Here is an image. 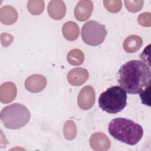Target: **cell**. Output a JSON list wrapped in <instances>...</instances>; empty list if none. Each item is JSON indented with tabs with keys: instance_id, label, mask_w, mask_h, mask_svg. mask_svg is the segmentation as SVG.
Returning a JSON list of instances; mask_svg holds the SVG:
<instances>
[{
	"instance_id": "14",
	"label": "cell",
	"mask_w": 151,
	"mask_h": 151,
	"mask_svg": "<svg viewBox=\"0 0 151 151\" xmlns=\"http://www.w3.org/2000/svg\"><path fill=\"white\" fill-rule=\"evenodd\" d=\"M1 21L6 25H11L14 23L18 17L16 9L11 6L6 5L1 9Z\"/></svg>"
},
{
	"instance_id": "10",
	"label": "cell",
	"mask_w": 151,
	"mask_h": 151,
	"mask_svg": "<svg viewBox=\"0 0 151 151\" xmlns=\"http://www.w3.org/2000/svg\"><path fill=\"white\" fill-rule=\"evenodd\" d=\"M88 78V71L83 68H76L70 70L67 74V80L73 86H79L84 83Z\"/></svg>"
},
{
	"instance_id": "5",
	"label": "cell",
	"mask_w": 151,
	"mask_h": 151,
	"mask_svg": "<svg viewBox=\"0 0 151 151\" xmlns=\"http://www.w3.org/2000/svg\"><path fill=\"white\" fill-rule=\"evenodd\" d=\"M107 34L105 26L96 21L86 22L81 28V38L83 41L91 46L101 44Z\"/></svg>"
},
{
	"instance_id": "22",
	"label": "cell",
	"mask_w": 151,
	"mask_h": 151,
	"mask_svg": "<svg viewBox=\"0 0 151 151\" xmlns=\"http://www.w3.org/2000/svg\"><path fill=\"white\" fill-rule=\"evenodd\" d=\"M150 86L146 88L144 91L140 93V97L142 102L148 106H150Z\"/></svg>"
},
{
	"instance_id": "4",
	"label": "cell",
	"mask_w": 151,
	"mask_h": 151,
	"mask_svg": "<svg viewBox=\"0 0 151 151\" xmlns=\"http://www.w3.org/2000/svg\"><path fill=\"white\" fill-rule=\"evenodd\" d=\"M127 95L120 87L114 86L103 92L98 100L99 106L102 110L110 114L121 111L126 106Z\"/></svg>"
},
{
	"instance_id": "18",
	"label": "cell",
	"mask_w": 151,
	"mask_h": 151,
	"mask_svg": "<svg viewBox=\"0 0 151 151\" xmlns=\"http://www.w3.org/2000/svg\"><path fill=\"white\" fill-rule=\"evenodd\" d=\"M27 4L28 10L32 15H40L43 12L45 7L43 1H29Z\"/></svg>"
},
{
	"instance_id": "20",
	"label": "cell",
	"mask_w": 151,
	"mask_h": 151,
	"mask_svg": "<svg viewBox=\"0 0 151 151\" xmlns=\"http://www.w3.org/2000/svg\"><path fill=\"white\" fill-rule=\"evenodd\" d=\"M125 6L132 12H136L142 8L143 1H124Z\"/></svg>"
},
{
	"instance_id": "2",
	"label": "cell",
	"mask_w": 151,
	"mask_h": 151,
	"mask_svg": "<svg viewBox=\"0 0 151 151\" xmlns=\"http://www.w3.org/2000/svg\"><path fill=\"white\" fill-rule=\"evenodd\" d=\"M108 130L114 139L129 145L137 144L143 134V129L140 124L122 117L113 119L109 124Z\"/></svg>"
},
{
	"instance_id": "12",
	"label": "cell",
	"mask_w": 151,
	"mask_h": 151,
	"mask_svg": "<svg viewBox=\"0 0 151 151\" xmlns=\"http://www.w3.org/2000/svg\"><path fill=\"white\" fill-rule=\"evenodd\" d=\"M17 93V87L13 83L6 82L2 84L0 90L1 102L5 103L11 102L15 98Z\"/></svg>"
},
{
	"instance_id": "1",
	"label": "cell",
	"mask_w": 151,
	"mask_h": 151,
	"mask_svg": "<svg viewBox=\"0 0 151 151\" xmlns=\"http://www.w3.org/2000/svg\"><path fill=\"white\" fill-rule=\"evenodd\" d=\"M116 77L120 87L129 94H140L150 86V70L142 61L132 60L125 63L119 70Z\"/></svg>"
},
{
	"instance_id": "7",
	"label": "cell",
	"mask_w": 151,
	"mask_h": 151,
	"mask_svg": "<svg viewBox=\"0 0 151 151\" xmlns=\"http://www.w3.org/2000/svg\"><path fill=\"white\" fill-rule=\"evenodd\" d=\"M93 10V4L91 1H80L74 9V16L80 21L88 19Z\"/></svg>"
},
{
	"instance_id": "13",
	"label": "cell",
	"mask_w": 151,
	"mask_h": 151,
	"mask_svg": "<svg viewBox=\"0 0 151 151\" xmlns=\"http://www.w3.org/2000/svg\"><path fill=\"white\" fill-rule=\"evenodd\" d=\"M143 44L142 38L136 35H131L127 37L123 42L124 50L129 53L138 51Z\"/></svg>"
},
{
	"instance_id": "11",
	"label": "cell",
	"mask_w": 151,
	"mask_h": 151,
	"mask_svg": "<svg viewBox=\"0 0 151 151\" xmlns=\"http://www.w3.org/2000/svg\"><path fill=\"white\" fill-rule=\"evenodd\" d=\"M47 11L52 19L60 20L65 16L66 6L63 1H51L48 4Z\"/></svg>"
},
{
	"instance_id": "19",
	"label": "cell",
	"mask_w": 151,
	"mask_h": 151,
	"mask_svg": "<svg viewBox=\"0 0 151 151\" xmlns=\"http://www.w3.org/2000/svg\"><path fill=\"white\" fill-rule=\"evenodd\" d=\"M103 4L107 11L116 13L120 11L122 6L121 1H103Z\"/></svg>"
},
{
	"instance_id": "9",
	"label": "cell",
	"mask_w": 151,
	"mask_h": 151,
	"mask_svg": "<svg viewBox=\"0 0 151 151\" xmlns=\"http://www.w3.org/2000/svg\"><path fill=\"white\" fill-rule=\"evenodd\" d=\"M90 145L91 148L95 150L103 151L110 148L111 143L110 139L105 134L97 132L91 136Z\"/></svg>"
},
{
	"instance_id": "21",
	"label": "cell",
	"mask_w": 151,
	"mask_h": 151,
	"mask_svg": "<svg viewBox=\"0 0 151 151\" xmlns=\"http://www.w3.org/2000/svg\"><path fill=\"white\" fill-rule=\"evenodd\" d=\"M138 22L143 27H150L151 15L150 12H144L140 14L138 17Z\"/></svg>"
},
{
	"instance_id": "17",
	"label": "cell",
	"mask_w": 151,
	"mask_h": 151,
	"mask_svg": "<svg viewBox=\"0 0 151 151\" xmlns=\"http://www.w3.org/2000/svg\"><path fill=\"white\" fill-rule=\"evenodd\" d=\"M63 132L65 138L67 140H73L76 137L77 135V128L73 120H68L65 123Z\"/></svg>"
},
{
	"instance_id": "15",
	"label": "cell",
	"mask_w": 151,
	"mask_h": 151,
	"mask_svg": "<svg viewBox=\"0 0 151 151\" xmlns=\"http://www.w3.org/2000/svg\"><path fill=\"white\" fill-rule=\"evenodd\" d=\"M62 32L65 39L69 41H74L78 38L80 30L76 23L73 21H68L63 25Z\"/></svg>"
},
{
	"instance_id": "6",
	"label": "cell",
	"mask_w": 151,
	"mask_h": 151,
	"mask_svg": "<svg viewBox=\"0 0 151 151\" xmlns=\"http://www.w3.org/2000/svg\"><path fill=\"white\" fill-rule=\"evenodd\" d=\"M95 91L93 87L86 86L81 88L78 96V104L83 110H88L93 107L95 101Z\"/></svg>"
},
{
	"instance_id": "16",
	"label": "cell",
	"mask_w": 151,
	"mask_h": 151,
	"mask_svg": "<svg viewBox=\"0 0 151 151\" xmlns=\"http://www.w3.org/2000/svg\"><path fill=\"white\" fill-rule=\"evenodd\" d=\"M67 60L71 65H79L84 61V54L79 49H73L68 52Z\"/></svg>"
},
{
	"instance_id": "8",
	"label": "cell",
	"mask_w": 151,
	"mask_h": 151,
	"mask_svg": "<svg viewBox=\"0 0 151 151\" xmlns=\"http://www.w3.org/2000/svg\"><path fill=\"white\" fill-rule=\"evenodd\" d=\"M47 85L45 77L40 74H34L27 78L25 82V87L27 90L32 93L41 91Z\"/></svg>"
},
{
	"instance_id": "3",
	"label": "cell",
	"mask_w": 151,
	"mask_h": 151,
	"mask_svg": "<svg viewBox=\"0 0 151 151\" xmlns=\"http://www.w3.org/2000/svg\"><path fill=\"white\" fill-rule=\"evenodd\" d=\"M0 117L5 127L9 129H18L28 123L31 114L25 106L19 103H14L3 108Z\"/></svg>"
}]
</instances>
